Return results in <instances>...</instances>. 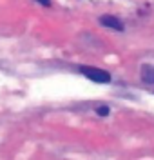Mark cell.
<instances>
[{
    "instance_id": "1",
    "label": "cell",
    "mask_w": 154,
    "mask_h": 160,
    "mask_svg": "<svg viewBox=\"0 0 154 160\" xmlns=\"http://www.w3.org/2000/svg\"><path fill=\"white\" fill-rule=\"evenodd\" d=\"M82 75L87 77L89 80L96 82V84H109L111 82V75L103 69H98V68H82Z\"/></svg>"
},
{
    "instance_id": "2",
    "label": "cell",
    "mask_w": 154,
    "mask_h": 160,
    "mask_svg": "<svg viewBox=\"0 0 154 160\" xmlns=\"http://www.w3.org/2000/svg\"><path fill=\"white\" fill-rule=\"evenodd\" d=\"M100 24L105 26V28H109V29H114V31H123L125 29V26H123L122 20L113 17V15H102V17H100Z\"/></svg>"
},
{
    "instance_id": "3",
    "label": "cell",
    "mask_w": 154,
    "mask_h": 160,
    "mask_svg": "<svg viewBox=\"0 0 154 160\" xmlns=\"http://www.w3.org/2000/svg\"><path fill=\"white\" fill-rule=\"evenodd\" d=\"M142 80H143L145 84H154V68L152 66H149V64H145L142 66Z\"/></svg>"
},
{
    "instance_id": "4",
    "label": "cell",
    "mask_w": 154,
    "mask_h": 160,
    "mask_svg": "<svg viewBox=\"0 0 154 160\" xmlns=\"http://www.w3.org/2000/svg\"><path fill=\"white\" fill-rule=\"evenodd\" d=\"M96 113H98L100 117H107V115H109V108H107V106H100V108H96Z\"/></svg>"
},
{
    "instance_id": "5",
    "label": "cell",
    "mask_w": 154,
    "mask_h": 160,
    "mask_svg": "<svg viewBox=\"0 0 154 160\" xmlns=\"http://www.w3.org/2000/svg\"><path fill=\"white\" fill-rule=\"evenodd\" d=\"M35 2H38V4L45 6V8H51V0H35Z\"/></svg>"
}]
</instances>
